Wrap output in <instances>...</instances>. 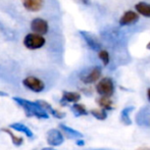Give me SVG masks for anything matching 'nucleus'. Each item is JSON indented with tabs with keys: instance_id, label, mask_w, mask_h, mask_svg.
Returning a JSON list of instances; mask_svg holds the SVG:
<instances>
[{
	"instance_id": "f257e3e1",
	"label": "nucleus",
	"mask_w": 150,
	"mask_h": 150,
	"mask_svg": "<svg viewBox=\"0 0 150 150\" xmlns=\"http://www.w3.org/2000/svg\"><path fill=\"white\" fill-rule=\"evenodd\" d=\"M12 99H13L20 106H22L23 108L25 109L26 115H28V117H35L41 120L49 119L48 112L46 110H44V109L38 104L37 101L33 102V101L27 100V99L21 98V97H13Z\"/></svg>"
},
{
	"instance_id": "f03ea898",
	"label": "nucleus",
	"mask_w": 150,
	"mask_h": 150,
	"mask_svg": "<svg viewBox=\"0 0 150 150\" xmlns=\"http://www.w3.org/2000/svg\"><path fill=\"white\" fill-rule=\"evenodd\" d=\"M45 38L36 33H30L24 38V45L30 50H37L45 45Z\"/></svg>"
},
{
	"instance_id": "7ed1b4c3",
	"label": "nucleus",
	"mask_w": 150,
	"mask_h": 150,
	"mask_svg": "<svg viewBox=\"0 0 150 150\" xmlns=\"http://www.w3.org/2000/svg\"><path fill=\"white\" fill-rule=\"evenodd\" d=\"M96 91L99 95L110 97L115 93V84L110 78H103L96 85Z\"/></svg>"
},
{
	"instance_id": "20e7f679",
	"label": "nucleus",
	"mask_w": 150,
	"mask_h": 150,
	"mask_svg": "<svg viewBox=\"0 0 150 150\" xmlns=\"http://www.w3.org/2000/svg\"><path fill=\"white\" fill-rule=\"evenodd\" d=\"M23 85L26 88H28L29 90L33 91L36 93H40L45 89V85L40 79H38L37 77H27L26 79L23 81Z\"/></svg>"
},
{
	"instance_id": "39448f33",
	"label": "nucleus",
	"mask_w": 150,
	"mask_h": 150,
	"mask_svg": "<svg viewBox=\"0 0 150 150\" xmlns=\"http://www.w3.org/2000/svg\"><path fill=\"white\" fill-rule=\"evenodd\" d=\"M31 30L33 33L39 34V35H46L49 31V25L47 21L41 18H36L31 22Z\"/></svg>"
},
{
	"instance_id": "423d86ee",
	"label": "nucleus",
	"mask_w": 150,
	"mask_h": 150,
	"mask_svg": "<svg viewBox=\"0 0 150 150\" xmlns=\"http://www.w3.org/2000/svg\"><path fill=\"white\" fill-rule=\"evenodd\" d=\"M63 135L57 129H51L47 132V143L50 146H59L63 143Z\"/></svg>"
},
{
	"instance_id": "0eeeda50",
	"label": "nucleus",
	"mask_w": 150,
	"mask_h": 150,
	"mask_svg": "<svg viewBox=\"0 0 150 150\" xmlns=\"http://www.w3.org/2000/svg\"><path fill=\"white\" fill-rule=\"evenodd\" d=\"M100 77H101V67H94L87 74L82 76L81 80L85 84H93L96 81H98L100 79Z\"/></svg>"
},
{
	"instance_id": "6e6552de",
	"label": "nucleus",
	"mask_w": 150,
	"mask_h": 150,
	"mask_svg": "<svg viewBox=\"0 0 150 150\" xmlns=\"http://www.w3.org/2000/svg\"><path fill=\"white\" fill-rule=\"evenodd\" d=\"M139 20V14L136 11L133 10H128L122 16L120 20V26H129V25L135 24L136 22H138Z\"/></svg>"
},
{
	"instance_id": "1a4fd4ad",
	"label": "nucleus",
	"mask_w": 150,
	"mask_h": 150,
	"mask_svg": "<svg viewBox=\"0 0 150 150\" xmlns=\"http://www.w3.org/2000/svg\"><path fill=\"white\" fill-rule=\"evenodd\" d=\"M25 9L31 12H37L43 7V0H22Z\"/></svg>"
},
{
	"instance_id": "9d476101",
	"label": "nucleus",
	"mask_w": 150,
	"mask_h": 150,
	"mask_svg": "<svg viewBox=\"0 0 150 150\" xmlns=\"http://www.w3.org/2000/svg\"><path fill=\"white\" fill-rule=\"evenodd\" d=\"M37 102H38V104H39L40 106L44 109V110H46L47 112L51 113V115H53L54 117H56V119L60 120V119H63V117H65L64 112H60V111L54 109L53 107H52L48 102H46L45 100H37Z\"/></svg>"
},
{
	"instance_id": "9b49d317",
	"label": "nucleus",
	"mask_w": 150,
	"mask_h": 150,
	"mask_svg": "<svg viewBox=\"0 0 150 150\" xmlns=\"http://www.w3.org/2000/svg\"><path fill=\"white\" fill-rule=\"evenodd\" d=\"M81 99V95L77 92H69V91H64L62 94V98L60 100V103L62 105H65L67 102L76 103L79 102Z\"/></svg>"
},
{
	"instance_id": "f8f14e48",
	"label": "nucleus",
	"mask_w": 150,
	"mask_h": 150,
	"mask_svg": "<svg viewBox=\"0 0 150 150\" xmlns=\"http://www.w3.org/2000/svg\"><path fill=\"white\" fill-rule=\"evenodd\" d=\"M59 128L64 132V134L71 139H77V138H82V137H83L82 133H80L79 131L75 130V129L71 128V127L67 126V125H64V124H60Z\"/></svg>"
},
{
	"instance_id": "ddd939ff",
	"label": "nucleus",
	"mask_w": 150,
	"mask_h": 150,
	"mask_svg": "<svg viewBox=\"0 0 150 150\" xmlns=\"http://www.w3.org/2000/svg\"><path fill=\"white\" fill-rule=\"evenodd\" d=\"M9 128L12 129V130L18 131V132L23 133V134L26 135L28 138H33V136H34L33 132L30 130V128H28V127L25 126V125L21 124V122H13V124L10 125Z\"/></svg>"
},
{
	"instance_id": "4468645a",
	"label": "nucleus",
	"mask_w": 150,
	"mask_h": 150,
	"mask_svg": "<svg viewBox=\"0 0 150 150\" xmlns=\"http://www.w3.org/2000/svg\"><path fill=\"white\" fill-rule=\"evenodd\" d=\"M134 110V106H128L126 108H124L120 112V122L126 126H130L132 124L131 120V113Z\"/></svg>"
},
{
	"instance_id": "2eb2a0df",
	"label": "nucleus",
	"mask_w": 150,
	"mask_h": 150,
	"mask_svg": "<svg viewBox=\"0 0 150 150\" xmlns=\"http://www.w3.org/2000/svg\"><path fill=\"white\" fill-rule=\"evenodd\" d=\"M135 9L137 10L139 14L145 16V18H150V4L146 2H139L135 5Z\"/></svg>"
},
{
	"instance_id": "dca6fc26",
	"label": "nucleus",
	"mask_w": 150,
	"mask_h": 150,
	"mask_svg": "<svg viewBox=\"0 0 150 150\" xmlns=\"http://www.w3.org/2000/svg\"><path fill=\"white\" fill-rule=\"evenodd\" d=\"M82 36L85 39V41L87 42V44L89 45L90 48H92L93 50H98L100 48V44L97 42V40L95 39L93 36H91L89 33H86V32H81Z\"/></svg>"
},
{
	"instance_id": "f3484780",
	"label": "nucleus",
	"mask_w": 150,
	"mask_h": 150,
	"mask_svg": "<svg viewBox=\"0 0 150 150\" xmlns=\"http://www.w3.org/2000/svg\"><path fill=\"white\" fill-rule=\"evenodd\" d=\"M97 103L98 105L104 110H111L113 108L112 106V101L109 99V97L101 96L100 98L97 99Z\"/></svg>"
},
{
	"instance_id": "a211bd4d",
	"label": "nucleus",
	"mask_w": 150,
	"mask_h": 150,
	"mask_svg": "<svg viewBox=\"0 0 150 150\" xmlns=\"http://www.w3.org/2000/svg\"><path fill=\"white\" fill-rule=\"evenodd\" d=\"M71 108L76 117H82V115H88V111H87V109H86V107L84 106L83 104H80V103H77V102L74 103Z\"/></svg>"
},
{
	"instance_id": "6ab92c4d",
	"label": "nucleus",
	"mask_w": 150,
	"mask_h": 150,
	"mask_svg": "<svg viewBox=\"0 0 150 150\" xmlns=\"http://www.w3.org/2000/svg\"><path fill=\"white\" fill-rule=\"evenodd\" d=\"M90 113L95 117V119L99 120H104L107 117V113L106 110L104 109H92L90 111Z\"/></svg>"
},
{
	"instance_id": "aec40b11",
	"label": "nucleus",
	"mask_w": 150,
	"mask_h": 150,
	"mask_svg": "<svg viewBox=\"0 0 150 150\" xmlns=\"http://www.w3.org/2000/svg\"><path fill=\"white\" fill-rule=\"evenodd\" d=\"M2 132H5L9 135L10 138H11V140H12V143H13L16 146H21V145L23 144V142H24V139L21 138V137L16 136V135H13L9 129H2Z\"/></svg>"
},
{
	"instance_id": "412c9836",
	"label": "nucleus",
	"mask_w": 150,
	"mask_h": 150,
	"mask_svg": "<svg viewBox=\"0 0 150 150\" xmlns=\"http://www.w3.org/2000/svg\"><path fill=\"white\" fill-rule=\"evenodd\" d=\"M98 56L100 60L102 61L103 65H107L109 63V54L106 50H100L98 53Z\"/></svg>"
},
{
	"instance_id": "4be33fe9",
	"label": "nucleus",
	"mask_w": 150,
	"mask_h": 150,
	"mask_svg": "<svg viewBox=\"0 0 150 150\" xmlns=\"http://www.w3.org/2000/svg\"><path fill=\"white\" fill-rule=\"evenodd\" d=\"M84 144H85V142H84L83 140H77V145H78V146H83Z\"/></svg>"
},
{
	"instance_id": "5701e85b",
	"label": "nucleus",
	"mask_w": 150,
	"mask_h": 150,
	"mask_svg": "<svg viewBox=\"0 0 150 150\" xmlns=\"http://www.w3.org/2000/svg\"><path fill=\"white\" fill-rule=\"evenodd\" d=\"M0 96H8V95H7V93L2 92V91H0Z\"/></svg>"
},
{
	"instance_id": "b1692460",
	"label": "nucleus",
	"mask_w": 150,
	"mask_h": 150,
	"mask_svg": "<svg viewBox=\"0 0 150 150\" xmlns=\"http://www.w3.org/2000/svg\"><path fill=\"white\" fill-rule=\"evenodd\" d=\"M147 97H148V100L150 101V88L147 90Z\"/></svg>"
},
{
	"instance_id": "393cba45",
	"label": "nucleus",
	"mask_w": 150,
	"mask_h": 150,
	"mask_svg": "<svg viewBox=\"0 0 150 150\" xmlns=\"http://www.w3.org/2000/svg\"><path fill=\"white\" fill-rule=\"evenodd\" d=\"M146 47H147V49L150 50V41L148 42V44H147V46H146Z\"/></svg>"
},
{
	"instance_id": "a878e982",
	"label": "nucleus",
	"mask_w": 150,
	"mask_h": 150,
	"mask_svg": "<svg viewBox=\"0 0 150 150\" xmlns=\"http://www.w3.org/2000/svg\"><path fill=\"white\" fill-rule=\"evenodd\" d=\"M138 150H150V148H148V147H145V148H141V149H138Z\"/></svg>"
}]
</instances>
